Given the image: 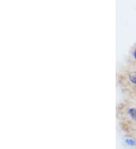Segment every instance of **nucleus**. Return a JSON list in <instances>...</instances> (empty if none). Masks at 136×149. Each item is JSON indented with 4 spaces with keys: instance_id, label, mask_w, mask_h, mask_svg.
<instances>
[{
    "instance_id": "obj_1",
    "label": "nucleus",
    "mask_w": 136,
    "mask_h": 149,
    "mask_svg": "<svg viewBox=\"0 0 136 149\" xmlns=\"http://www.w3.org/2000/svg\"><path fill=\"white\" fill-rule=\"evenodd\" d=\"M129 78L130 81L133 84L136 85V72H131L129 74Z\"/></svg>"
},
{
    "instance_id": "obj_2",
    "label": "nucleus",
    "mask_w": 136,
    "mask_h": 149,
    "mask_svg": "<svg viewBox=\"0 0 136 149\" xmlns=\"http://www.w3.org/2000/svg\"><path fill=\"white\" fill-rule=\"evenodd\" d=\"M129 114L132 118H133L135 120H136V108H132L129 110Z\"/></svg>"
},
{
    "instance_id": "obj_3",
    "label": "nucleus",
    "mask_w": 136,
    "mask_h": 149,
    "mask_svg": "<svg viewBox=\"0 0 136 149\" xmlns=\"http://www.w3.org/2000/svg\"><path fill=\"white\" fill-rule=\"evenodd\" d=\"M125 142H126L129 146H135V140L132 139H126L125 140Z\"/></svg>"
},
{
    "instance_id": "obj_4",
    "label": "nucleus",
    "mask_w": 136,
    "mask_h": 149,
    "mask_svg": "<svg viewBox=\"0 0 136 149\" xmlns=\"http://www.w3.org/2000/svg\"><path fill=\"white\" fill-rule=\"evenodd\" d=\"M134 57L136 59V50H135V51L134 52Z\"/></svg>"
}]
</instances>
